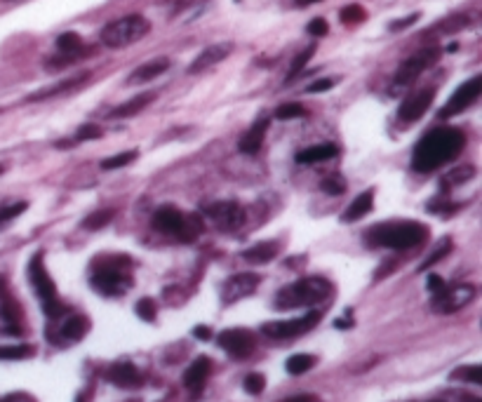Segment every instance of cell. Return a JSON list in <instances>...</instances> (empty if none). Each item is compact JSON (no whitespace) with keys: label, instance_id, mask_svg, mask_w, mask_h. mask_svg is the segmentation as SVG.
Masks as SVG:
<instances>
[{"label":"cell","instance_id":"obj_1","mask_svg":"<svg viewBox=\"0 0 482 402\" xmlns=\"http://www.w3.org/2000/svg\"><path fill=\"white\" fill-rule=\"evenodd\" d=\"M466 146V134L459 127H435L428 134L419 139V144L414 146L412 153V167L417 172H433L452 163L454 158L464 151Z\"/></svg>","mask_w":482,"mask_h":402},{"label":"cell","instance_id":"obj_2","mask_svg":"<svg viewBox=\"0 0 482 402\" xmlns=\"http://www.w3.org/2000/svg\"><path fill=\"white\" fill-rule=\"evenodd\" d=\"M428 238V226L419 221H381L365 233V245L384 247V250H412Z\"/></svg>","mask_w":482,"mask_h":402},{"label":"cell","instance_id":"obj_3","mask_svg":"<svg viewBox=\"0 0 482 402\" xmlns=\"http://www.w3.org/2000/svg\"><path fill=\"white\" fill-rule=\"evenodd\" d=\"M92 287L104 297H120L132 287L130 259L120 254H109L104 259L95 261L92 271Z\"/></svg>","mask_w":482,"mask_h":402},{"label":"cell","instance_id":"obj_4","mask_svg":"<svg viewBox=\"0 0 482 402\" xmlns=\"http://www.w3.org/2000/svg\"><path fill=\"white\" fill-rule=\"evenodd\" d=\"M332 294L330 280L311 276V278H301L297 283L285 285L283 290L276 294V308L280 311H292V308H309L316 306L320 301H325Z\"/></svg>","mask_w":482,"mask_h":402},{"label":"cell","instance_id":"obj_5","mask_svg":"<svg viewBox=\"0 0 482 402\" xmlns=\"http://www.w3.org/2000/svg\"><path fill=\"white\" fill-rule=\"evenodd\" d=\"M153 229L182 243H193L203 233V219L198 214H184L172 205H163L153 214Z\"/></svg>","mask_w":482,"mask_h":402},{"label":"cell","instance_id":"obj_6","mask_svg":"<svg viewBox=\"0 0 482 402\" xmlns=\"http://www.w3.org/2000/svg\"><path fill=\"white\" fill-rule=\"evenodd\" d=\"M151 31V22L142 15H127V17H120L116 22L106 24L102 29V43L106 48L111 50H118V48H127V45L137 43V40H142L144 36H149Z\"/></svg>","mask_w":482,"mask_h":402},{"label":"cell","instance_id":"obj_7","mask_svg":"<svg viewBox=\"0 0 482 402\" xmlns=\"http://www.w3.org/2000/svg\"><path fill=\"white\" fill-rule=\"evenodd\" d=\"M29 280L33 285V290H36L40 304H43V311L48 313L50 318H57L64 313V304L62 299H59L57 294V287L52 283L48 268H45V261H43V252L33 254L31 261H29Z\"/></svg>","mask_w":482,"mask_h":402},{"label":"cell","instance_id":"obj_8","mask_svg":"<svg viewBox=\"0 0 482 402\" xmlns=\"http://www.w3.org/2000/svg\"><path fill=\"white\" fill-rule=\"evenodd\" d=\"M475 299V287L473 285H445L438 294H433L431 299V308L435 313H457L464 306H468Z\"/></svg>","mask_w":482,"mask_h":402},{"label":"cell","instance_id":"obj_9","mask_svg":"<svg viewBox=\"0 0 482 402\" xmlns=\"http://www.w3.org/2000/svg\"><path fill=\"white\" fill-rule=\"evenodd\" d=\"M482 95V78L480 76H473L471 80H466L464 85L457 87V92L447 99V104L443 109L438 111V118H454L459 116V113H464L466 109H471V106L478 102Z\"/></svg>","mask_w":482,"mask_h":402},{"label":"cell","instance_id":"obj_10","mask_svg":"<svg viewBox=\"0 0 482 402\" xmlns=\"http://www.w3.org/2000/svg\"><path fill=\"white\" fill-rule=\"evenodd\" d=\"M318 323H320V313L311 311V313H306V316L294 318V320L266 323V325H261V332H264L266 337H271V339H297V337H301V334L311 332Z\"/></svg>","mask_w":482,"mask_h":402},{"label":"cell","instance_id":"obj_11","mask_svg":"<svg viewBox=\"0 0 482 402\" xmlns=\"http://www.w3.org/2000/svg\"><path fill=\"white\" fill-rule=\"evenodd\" d=\"M440 55H443V50L440 48H426L417 52L414 57H410L407 62L400 64V69L396 73V87H407L412 85L414 80H417L421 73H424L426 69H431V66L438 62Z\"/></svg>","mask_w":482,"mask_h":402},{"label":"cell","instance_id":"obj_12","mask_svg":"<svg viewBox=\"0 0 482 402\" xmlns=\"http://www.w3.org/2000/svg\"><path fill=\"white\" fill-rule=\"evenodd\" d=\"M205 214L214 221V226L222 231H236L245 224V207L236 200H222V203H212L205 210Z\"/></svg>","mask_w":482,"mask_h":402},{"label":"cell","instance_id":"obj_13","mask_svg":"<svg viewBox=\"0 0 482 402\" xmlns=\"http://www.w3.org/2000/svg\"><path fill=\"white\" fill-rule=\"evenodd\" d=\"M217 344L222 351L229 353L231 358L245 360V358H250L254 353V348H257V337H254L250 330H224V332H219Z\"/></svg>","mask_w":482,"mask_h":402},{"label":"cell","instance_id":"obj_14","mask_svg":"<svg viewBox=\"0 0 482 402\" xmlns=\"http://www.w3.org/2000/svg\"><path fill=\"white\" fill-rule=\"evenodd\" d=\"M259 283H261V278L257 273H236V276H231L222 285V301L226 306L238 304V301L252 297V294L257 292Z\"/></svg>","mask_w":482,"mask_h":402},{"label":"cell","instance_id":"obj_15","mask_svg":"<svg viewBox=\"0 0 482 402\" xmlns=\"http://www.w3.org/2000/svg\"><path fill=\"white\" fill-rule=\"evenodd\" d=\"M435 87H424V90L414 92V95H410L405 99L403 104H400L398 109V120L400 125H412L417 123V120L424 116V113L431 109L433 102H435Z\"/></svg>","mask_w":482,"mask_h":402},{"label":"cell","instance_id":"obj_16","mask_svg":"<svg viewBox=\"0 0 482 402\" xmlns=\"http://www.w3.org/2000/svg\"><path fill=\"white\" fill-rule=\"evenodd\" d=\"M106 379H109L113 386L125 388V391H137V388L144 386L142 372H139L132 363H113L109 370H106Z\"/></svg>","mask_w":482,"mask_h":402},{"label":"cell","instance_id":"obj_17","mask_svg":"<svg viewBox=\"0 0 482 402\" xmlns=\"http://www.w3.org/2000/svg\"><path fill=\"white\" fill-rule=\"evenodd\" d=\"M231 52H233V43H214V45H207V48L191 62L189 73H203L207 69H212V66H217L219 62H224V59L229 57Z\"/></svg>","mask_w":482,"mask_h":402},{"label":"cell","instance_id":"obj_18","mask_svg":"<svg viewBox=\"0 0 482 402\" xmlns=\"http://www.w3.org/2000/svg\"><path fill=\"white\" fill-rule=\"evenodd\" d=\"M90 78H92V73L85 71V73H80V76H76V78L62 80V83H57L52 87H43V90L29 95V102H45V99H55L59 95H66V92H73V90H78V87H83Z\"/></svg>","mask_w":482,"mask_h":402},{"label":"cell","instance_id":"obj_19","mask_svg":"<svg viewBox=\"0 0 482 402\" xmlns=\"http://www.w3.org/2000/svg\"><path fill=\"white\" fill-rule=\"evenodd\" d=\"M167 69H170V59H165V57L151 59V62L137 66V69L130 73V78H127V85H144V83H151V80H156L158 76H163V73H165Z\"/></svg>","mask_w":482,"mask_h":402},{"label":"cell","instance_id":"obj_20","mask_svg":"<svg viewBox=\"0 0 482 402\" xmlns=\"http://www.w3.org/2000/svg\"><path fill=\"white\" fill-rule=\"evenodd\" d=\"M210 372H212V360L205 358V355H200L198 360H193L189 370H186V374H184V386L189 388V391L198 393L200 388L205 386V381H207V377H210Z\"/></svg>","mask_w":482,"mask_h":402},{"label":"cell","instance_id":"obj_21","mask_svg":"<svg viewBox=\"0 0 482 402\" xmlns=\"http://www.w3.org/2000/svg\"><path fill=\"white\" fill-rule=\"evenodd\" d=\"M269 125H271V118H259L257 123H254L243 139H240V151L243 153H257L261 149V144H264V137L266 132H269Z\"/></svg>","mask_w":482,"mask_h":402},{"label":"cell","instance_id":"obj_22","mask_svg":"<svg viewBox=\"0 0 482 402\" xmlns=\"http://www.w3.org/2000/svg\"><path fill=\"white\" fill-rule=\"evenodd\" d=\"M374 207V191H363L360 196L353 200L351 205L346 207L344 217H341V221L344 224H353V221H360L363 217H367V214L372 212Z\"/></svg>","mask_w":482,"mask_h":402},{"label":"cell","instance_id":"obj_23","mask_svg":"<svg viewBox=\"0 0 482 402\" xmlns=\"http://www.w3.org/2000/svg\"><path fill=\"white\" fill-rule=\"evenodd\" d=\"M153 99H156V92H146V95H137V97L127 99L125 104L116 106V109L111 111V116H109V118H116V120L132 118V116H137L139 111H144L146 106H149V104L153 102Z\"/></svg>","mask_w":482,"mask_h":402},{"label":"cell","instance_id":"obj_24","mask_svg":"<svg viewBox=\"0 0 482 402\" xmlns=\"http://www.w3.org/2000/svg\"><path fill=\"white\" fill-rule=\"evenodd\" d=\"M339 153V149L334 144H318V146H309L297 156V163L301 165H313V163H325V160L334 158Z\"/></svg>","mask_w":482,"mask_h":402},{"label":"cell","instance_id":"obj_25","mask_svg":"<svg viewBox=\"0 0 482 402\" xmlns=\"http://www.w3.org/2000/svg\"><path fill=\"white\" fill-rule=\"evenodd\" d=\"M276 254H278V243H257L247 247L243 252V259L250 261V264H269V261L276 259Z\"/></svg>","mask_w":482,"mask_h":402},{"label":"cell","instance_id":"obj_26","mask_svg":"<svg viewBox=\"0 0 482 402\" xmlns=\"http://www.w3.org/2000/svg\"><path fill=\"white\" fill-rule=\"evenodd\" d=\"M87 327H90V323H87V318L83 316H71L64 320L62 330H59V334H62V339L66 341H80L85 337Z\"/></svg>","mask_w":482,"mask_h":402},{"label":"cell","instance_id":"obj_27","mask_svg":"<svg viewBox=\"0 0 482 402\" xmlns=\"http://www.w3.org/2000/svg\"><path fill=\"white\" fill-rule=\"evenodd\" d=\"M57 50L62 52V55H78L83 57L85 55V45H83V38L78 36V33H62V36L57 38Z\"/></svg>","mask_w":482,"mask_h":402},{"label":"cell","instance_id":"obj_28","mask_svg":"<svg viewBox=\"0 0 482 402\" xmlns=\"http://www.w3.org/2000/svg\"><path fill=\"white\" fill-rule=\"evenodd\" d=\"M313 365H316V358H313V355L297 353V355H292V358H287L285 370L290 372L292 377H299V374H306L309 370H313Z\"/></svg>","mask_w":482,"mask_h":402},{"label":"cell","instance_id":"obj_29","mask_svg":"<svg viewBox=\"0 0 482 402\" xmlns=\"http://www.w3.org/2000/svg\"><path fill=\"white\" fill-rule=\"evenodd\" d=\"M452 379H454V381H468V384L480 386V384H482V367H480V365H464V367H457V370L452 372Z\"/></svg>","mask_w":482,"mask_h":402},{"label":"cell","instance_id":"obj_30","mask_svg":"<svg viewBox=\"0 0 482 402\" xmlns=\"http://www.w3.org/2000/svg\"><path fill=\"white\" fill-rule=\"evenodd\" d=\"M33 355V346L29 344H10L0 346V360H26Z\"/></svg>","mask_w":482,"mask_h":402},{"label":"cell","instance_id":"obj_31","mask_svg":"<svg viewBox=\"0 0 482 402\" xmlns=\"http://www.w3.org/2000/svg\"><path fill=\"white\" fill-rule=\"evenodd\" d=\"M313 55H316V45H311V48H306L304 52H299V55L294 57V62H292V66H290V73H287V83H290V80H294L301 71L306 69V64L311 62Z\"/></svg>","mask_w":482,"mask_h":402},{"label":"cell","instance_id":"obj_32","mask_svg":"<svg viewBox=\"0 0 482 402\" xmlns=\"http://www.w3.org/2000/svg\"><path fill=\"white\" fill-rule=\"evenodd\" d=\"M468 26V17L466 15H452V17H447L445 22H440L438 26H435V33H457V31H464Z\"/></svg>","mask_w":482,"mask_h":402},{"label":"cell","instance_id":"obj_33","mask_svg":"<svg viewBox=\"0 0 482 402\" xmlns=\"http://www.w3.org/2000/svg\"><path fill=\"white\" fill-rule=\"evenodd\" d=\"M450 250H452V240H450V238L440 240V243L435 245V250L431 252V257H428V259H424V264L419 266V271H426V268H431L433 264H438L440 259H443V257H447V254H450Z\"/></svg>","mask_w":482,"mask_h":402},{"label":"cell","instance_id":"obj_34","mask_svg":"<svg viewBox=\"0 0 482 402\" xmlns=\"http://www.w3.org/2000/svg\"><path fill=\"white\" fill-rule=\"evenodd\" d=\"M473 177H475V167L464 165V167H457V170H452L450 174H447L445 182H447V186H459V184L471 182Z\"/></svg>","mask_w":482,"mask_h":402},{"label":"cell","instance_id":"obj_35","mask_svg":"<svg viewBox=\"0 0 482 402\" xmlns=\"http://www.w3.org/2000/svg\"><path fill=\"white\" fill-rule=\"evenodd\" d=\"M365 17H367V12L363 5H358V3L346 5V8L339 12V19L344 24H360V22H365Z\"/></svg>","mask_w":482,"mask_h":402},{"label":"cell","instance_id":"obj_36","mask_svg":"<svg viewBox=\"0 0 482 402\" xmlns=\"http://www.w3.org/2000/svg\"><path fill=\"white\" fill-rule=\"evenodd\" d=\"M113 219V210H99V212H92L90 217H87L83 221V229L87 231H97L102 229V226H106L109 221Z\"/></svg>","mask_w":482,"mask_h":402},{"label":"cell","instance_id":"obj_37","mask_svg":"<svg viewBox=\"0 0 482 402\" xmlns=\"http://www.w3.org/2000/svg\"><path fill=\"white\" fill-rule=\"evenodd\" d=\"M320 189H323L327 196H341V193H346V182H344V177H339V174H330V177L320 182Z\"/></svg>","mask_w":482,"mask_h":402},{"label":"cell","instance_id":"obj_38","mask_svg":"<svg viewBox=\"0 0 482 402\" xmlns=\"http://www.w3.org/2000/svg\"><path fill=\"white\" fill-rule=\"evenodd\" d=\"M135 160H137V151H125L113 158H106L102 163V170H118V167H125V165L135 163Z\"/></svg>","mask_w":482,"mask_h":402},{"label":"cell","instance_id":"obj_39","mask_svg":"<svg viewBox=\"0 0 482 402\" xmlns=\"http://www.w3.org/2000/svg\"><path fill=\"white\" fill-rule=\"evenodd\" d=\"M135 311H137L139 318L146 320V323H153L156 316H158V308H156V301H153V299H139Z\"/></svg>","mask_w":482,"mask_h":402},{"label":"cell","instance_id":"obj_40","mask_svg":"<svg viewBox=\"0 0 482 402\" xmlns=\"http://www.w3.org/2000/svg\"><path fill=\"white\" fill-rule=\"evenodd\" d=\"M243 388H245V393H250V395H261L266 388L264 374H247L243 381Z\"/></svg>","mask_w":482,"mask_h":402},{"label":"cell","instance_id":"obj_41","mask_svg":"<svg viewBox=\"0 0 482 402\" xmlns=\"http://www.w3.org/2000/svg\"><path fill=\"white\" fill-rule=\"evenodd\" d=\"M306 109L301 104H283L276 111V120H294V118H304Z\"/></svg>","mask_w":482,"mask_h":402},{"label":"cell","instance_id":"obj_42","mask_svg":"<svg viewBox=\"0 0 482 402\" xmlns=\"http://www.w3.org/2000/svg\"><path fill=\"white\" fill-rule=\"evenodd\" d=\"M99 137H102V127L95 125V123H87V125H83L78 130L76 142H85V139H99Z\"/></svg>","mask_w":482,"mask_h":402},{"label":"cell","instance_id":"obj_43","mask_svg":"<svg viewBox=\"0 0 482 402\" xmlns=\"http://www.w3.org/2000/svg\"><path fill=\"white\" fill-rule=\"evenodd\" d=\"M334 85H337V80L334 78H320V80H313V83L306 87V92H309V95H320V92L332 90Z\"/></svg>","mask_w":482,"mask_h":402},{"label":"cell","instance_id":"obj_44","mask_svg":"<svg viewBox=\"0 0 482 402\" xmlns=\"http://www.w3.org/2000/svg\"><path fill=\"white\" fill-rule=\"evenodd\" d=\"M26 210V203H15V205H5V207H0V224L3 221H10V219H15L19 217Z\"/></svg>","mask_w":482,"mask_h":402},{"label":"cell","instance_id":"obj_45","mask_svg":"<svg viewBox=\"0 0 482 402\" xmlns=\"http://www.w3.org/2000/svg\"><path fill=\"white\" fill-rule=\"evenodd\" d=\"M306 31L311 33V36H316V38H323L327 36V31H330V26H327V22L323 17H316V19H311L309 26H306Z\"/></svg>","mask_w":482,"mask_h":402},{"label":"cell","instance_id":"obj_46","mask_svg":"<svg viewBox=\"0 0 482 402\" xmlns=\"http://www.w3.org/2000/svg\"><path fill=\"white\" fill-rule=\"evenodd\" d=\"M419 12H414V15H410V17H403V19H396V22H393L391 26H388V29H391L393 33H398V31H405V29H410L412 24H417L419 22Z\"/></svg>","mask_w":482,"mask_h":402},{"label":"cell","instance_id":"obj_47","mask_svg":"<svg viewBox=\"0 0 482 402\" xmlns=\"http://www.w3.org/2000/svg\"><path fill=\"white\" fill-rule=\"evenodd\" d=\"M443 287H445L443 278H440V276H428V290H431V294H438Z\"/></svg>","mask_w":482,"mask_h":402},{"label":"cell","instance_id":"obj_48","mask_svg":"<svg viewBox=\"0 0 482 402\" xmlns=\"http://www.w3.org/2000/svg\"><path fill=\"white\" fill-rule=\"evenodd\" d=\"M193 337H198V339H203V341H207L212 337V332H210V327H205V325H200V327H196V330H193Z\"/></svg>","mask_w":482,"mask_h":402},{"label":"cell","instance_id":"obj_49","mask_svg":"<svg viewBox=\"0 0 482 402\" xmlns=\"http://www.w3.org/2000/svg\"><path fill=\"white\" fill-rule=\"evenodd\" d=\"M283 402H316L313 395H292V398H285Z\"/></svg>","mask_w":482,"mask_h":402},{"label":"cell","instance_id":"obj_50","mask_svg":"<svg viewBox=\"0 0 482 402\" xmlns=\"http://www.w3.org/2000/svg\"><path fill=\"white\" fill-rule=\"evenodd\" d=\"M316 3H320V0H294L297 8H309V5H316Z\"/></svg>","mask_w":482,"mask_h":402},{"label":"cell","instance_id":"obj_51","mask_svg":"<svg viewBox=\"0 0 482 402\" xmlns=\"http://www.w3.org/2000/svg\"><path fill=\"white\" fill-rule=\"evenodd\" d=\"M76 402H85V395H83V393H78V395H76Z\"/></svg>","mask_w":482,"mask_h":402},{"label":"cell","instance_id":"obj_52","mask_svg":"<svg viewBox=\"0 0 482 402\" xmlns=\"http://www.w3.org/2000/svg\"><path fill=\"white\" fill-rule=\"evenodd\" d=\"M428 402H445V400H428Z\"/></svg>","mask_w":482,"mask_h":402},{"label":"cell","instance_id":"obj_53","mask_svg":"<svg viewBox=\"0 0 482 402\" xmlns=\"http://www.w3.org/2000/svg\"><path fill=\"white\" fill-rule=\"evenodd\" d=\"M0 402H10V400H0Z\"/></svg>","mask_w":482,"mask_h":402},{"label":"cell","instance_id":"obj_54","mask_svg":"<svg viewBox=\"0 0 482 402\" xmlns=\"http://www.w3.org/2000/svg\"><path fill=\"white\" fill-rule=\"evenodd\" d=\"M0 174H3V167H0Z\"/></svg>","mask_w":482,"mask_h":402}]
</instances>
